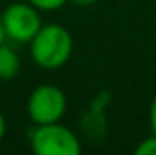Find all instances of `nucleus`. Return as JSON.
I'll list each match as a JSON object with an SVG mask.
<instances>
[{
    "label": "nucleus",
    "instance_id": "2",
    "mask_svg": "<svg viewBox=\"0 0 156 155\" xmlns=\"http://www.w3.org/2000/svg\"><path fill=\"white\" fill-rule=\"evenodd\" d=\"M29 141L37 155H78L82 152L76 133L60 122L37 124Z\"/></svg>",
    "mask_w": 156,
    "mask_h": 155
},
{
    "label": "nucleus",
    "instance_id": "6",
    "mask_svg": "<svg viewBox=\"0 0 156 155\" xmlns=\"http://www.w3.org/2000/svg\"><path fill=\"white\" fill-rule=\"evenodd\" d=\"M136 155H156V133L145 137L134 150Z\"/></svg>",
    "mask_w": 156,
    "mask_h": 155
},
{
    "label": "nucleus",
    "instance_id": "3",
    "mask_svg": "<svg viewBox=\"0 0 156 155\" xmlns=\"http://www.w3.org/2000/svg\"><path fill=\"white\" fill-rule=\"evenodd\" d=\"M0 17H2L5 39L18 44H29L33 37L38 33V29L44 26L40 20L38 9L29 2H15L7 6Z\"/></svg>",
    "mask_w": 156,
    "mask_h": 155
},
{
    "label": "nucleus",
    "instance_id": "10",
    "mask_svg": "<svg viewBox=\"0 0 156 155\" xmlns=\"http://www.w3.org/2000/svg\"><path fill=\"white\" fill-rule=\"evenodd\" d=\"M73 4H76V6H91V4H94L96 0H71Z\"/></svg>",
    "mask_w": 156,
    "mask_h": 155
},
{
    "label": "nucleus",
    "instance_id": "9",
    "mask_svg": "<svg viewBox=\"0 0 156 155\" xmlns=\"http://www.w3.org/2000/svg\"><path fill=\"white\" fill-rule=\"evenodd\" d=\"M4 135H5V119H4L2 112H0V141L4 139Z\"/></svg>",
    "mask_w": 156,
    "mask_h": 155
},
{
    "label": "nucleus",
    "instance_id": "4",
    "mask_svg": "<svg viewBox=\"0 0 156 155\" xmlns=\"http://www.w3.org/2000/svg\"><path fill=\"white\" fill-rule=\"evenodd\" d=\"M66 93L51 84H42L35 88L27 99V115L35 124L60 122V119L66 113Z\"/></svg>",
    "mask_w": 156,
    "mask_h": 155
},
{
    "label": "nucleus",
    "instance_id": "11",
    "mask_svg": "<svg viewBox=\"0 0 156 155\" xmlns=\"http://www.w3.org/2000/svg\"><path fill=\"white\" fill-rule=\"evenodd\" d=\"M5 40V31H4V24H2V17H0V44H4Z\"/></svg>",
    "mask_w": 156,
    "mask_h": 155
},
{
    "label": "nucleus",
    "instance_id": "5",
    "mask_svg": "<svg viewBox=\"0 0 156 155\" xmlns=\"http://www.w3.org/2000/svg\"><path fill=\"white\" fill-rule=\"evenodd\" d=\"M20 71V59L13 47L0 44V80H11Z\"/></svg>",
    "mask_w": 156,
    "mask_h": 155
},
{
    "label": "nucleus",
    "instance_id": "8",
    "mask_svg": "<svg viewBox=\"0 0 156 155\" xmlns=\"http://www.w3.org/2000/svg\"><path fill=\"white\" fill-rule=\"evenodd\" d=\"M149 124L153 133H156V97L151 100V106H149Z\"/></svg>",
    "mask_w": 156,
    "mask_h": 155
},
{
    "label": "nucleus",
    "instance_id": "1",
    "mask_svg": "<svg viewBox=\"0 0 156 155\" xmlns=\"http://www.w3.org/2000/svg\"><path fill=\"white\" fill-rule=\"evenodd\" d=\"M35 64L44 70L62 68L73 53V37L60 24H44L29 42Z\"/></svg>",
    "mask_w": 156,
    "mask_h": 155
},
{
    "label": "nucleus",
    "instance_id": "7",
    "mask_svg": "<svg viewBox=\"0 0 156 155\" xmlns=\"http://www.w3.org/2000/svg\"><path fill=\"white\" fill-rule=\"evenodd\" d=\"M31 6H35L38 11H55L60 9L67 0H27Z\"/></svg>",
    "mask_w": 156,
    "mask_h": 155
}]
</instances>
